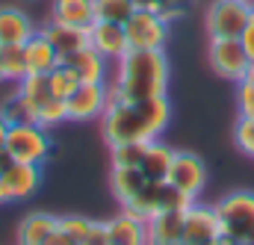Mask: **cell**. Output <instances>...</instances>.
Masks as SVG:
<instances>
[{
  "label": "cell",
  "instance_id": "obj_1",
  "mask_svg": "<svg viewBox=\"0 0 254 245\" xmlns=\"http://www.w3.org/2000/svg\"><path fill=\"white\" fill-rule=\"evenodd\" d=\"M172 122V104L169 98H151V101H113L107 113L101 116V133L107 145H125V142H154Z\"/></svg>",
  "mask_w": 254,
  "mask_h": 245
},
{
  "label": "cell",
  "instance_id": "obj_2",
  "mask_svg": "<svg viewBox=\"0 0 254 245\" xmlns=\"http://www.w3.org/2000/svg\"><path fill=\"white\" fill-rule=\"evenodd\" d=\"M169 92V60L163 51H127L116 62V77L110 83L113 101H151Z\"/></svg>",
  "mask_w": 254,
  "mask_h": 245
},
{
  "label": "cell",
  "instance_id": "obj_3",
  "mask_svg": "<svg viewBox=\"0 0 254 245\" xmlns=\"http://www.w3.org/2000/svg\"><path fill=\"white\" fill-rule=\"evenodd\" d=\"M222 245H254V192H231L216 204Z\"/></svg>",
  "mask_w": 254,
  "mask_h": 245
},
{
  "label": "cell",
  "instance_id": "obj_4",
  "mask_svg": "<svg viewBox=\"0 0 254 245\" xmlns=\"http://www.w3.org/2000/svg\"><path fill=\"white\" fill-rule=\"evenodd\" d=\"M6 151L12 154L15 163H27V166H45L54 154V142H51V130L39 127V124H15L9 127L6 136Z\"/></svg>",
  "mask_w": 254,
  "mask_h": 245
},
{
  "label": "cell",
  "instance_id": "obj_5",
  "mask_svg": "<svg viewBox=\"0 0 254 245\" xmlns=\"http://www.w3.org/2000/svg\"><path fill=\"white\" fill-rule=\"evenodd\" d=\"M252 0H213L204 15V27L210 39H240L249 18H252Z\"/></svg>",
  "mask_w": 254,
  "mask_h": 245
},
{
  "label": "cell",
  "instance_id": "obj_6",
  "mask_svg": "<svg viewBox=\"0 0 254 245\" xmlns=\"http://www.w3.org/2000/svg\"><path fill=\"white\" fill-rule=\"evenodd\" d=\"M207 60H210V68H213L222 80L240 83V80L249 77L252 54L246 51L243 39H210Z\"/></svg>",
  "mask_w": 254,
  "mask_h": 245
},
{
  "label": "cell",
  "instance_id": "obj_7",
  "mask_svg": "<svg viewBox=\"0 0 254 245\" xmlns=\"http://www.w3.org/2000/svg\"><path fill=\"white\" fill-rule=\"evenodd\" d=\"M125 33L133 51H163V45L169 39V21L151 9L136 6V12L127 18Z\"/></svg>",
  "mask_w": 254,
  "mask_h": 245
},
{
  "label": "cell",
  "instance_id": "obj_8",
  "mask_svg": "<svg viewBox=\"0 0 254 245\" xmlns=\"http://www.w3.org/2000/svg\"><path fill=\"white\" fill-rule=\"evenodd\" d=\"M110 104H113L110 83H80L77 92L65 101L68 122H95L107 113Z\"/></svg>",
  "mask_w": 254,
  "mask_h": 245
},
{
  "label": "cell",
  "instance_id": "obj_9",
  "mask_svg": "<svg viewBox=\"0 0 254 245\" xmlns=\"http://www.w3.org/2000/svg\"><path fill=\"white\" fill-rule=\"evenodd\" d=\"M181 245H222V228H219L216 207L201 204V201L192 204L184 219Z\"/></svg>",
  "mask_w": 254,
  "mask_h": 245
},
{
  "label": "cell",
  "instance_id": "obj_10",
  "mask_svg": "<svg viewBox=\"0 0 254 245\" xmlns=\"http://www.w3.org/2000/svg\"><path fill=\"white\" fill-rule=\"evenodd\" d=\"M169 184L178 186L184 195L190 198H201L204 186H207V166L198 154L190 151H175V160H172V169H169Z\"/></svg>",
  "mask_w": 254,
  "mask_h": 245
},
{
  "label": "cell",
  "instance_id": "obj_11",
  "mask_svg": "<svg viewBox=\"0 0 254 245\" xmlns=\"http://www.w3.org/2000/svg\"><path fill=\"white\" fill-rule=\"evenodd\" d=\"M89 48H95L104 60L119 62L130 51L125 24H113V21H95L89 27Z\"/></svg>",
  "mask_w": 254,
  "mask_h": 245
},
{
  "label": "cell",
  "instance_id": "obj_12",
  "mask_svg": "<svg viewBox=\"0 0 254 245\" xmlns=\"http://www.w3.org/2000/svg\"><path fill=\"white\" fill-rule=\"evenodd\" d=\"M36 33H39V27L21 6H0V48L24 45Z\"/></svg>",
  "mask_w": 254,
  "mask_h": 245
},
{
  "label": "cell",
  "instance_id": "obj_13",
  "mask_svg": "<svg viewBox=\"0 0 254 245\" xmlns=\"http://www.w3.org/2000/svg\"><path fill=\"white\" fill-rule=\"evenodd\" d=\"M184 219L187 210H172L160 213L145 222V245H181L184 237Z\"/></svg>",
  "mask_w": 254,
  "mask_h": 245
},
{
  "label": "cell",
  "instance_id": "obj_14",
  "mask_svg": "<svg viewBox=\"0 0 254 245\" xmlns=\"http://www.w3.org/2000/svg\"><path fill=\"white\" fill-rule=\"evenodd\" d=\"M0 181L6 186L9 204L12 201H24L30 195H36V189L42 186V166H27V163H12L9 172L0 175Z\"/></svg>",
  "mask_w": 254,
  "mask_h": 245
},
{
  "label": "cell",
  "instance_id": "obj_15",
  "mask_svg": "<svg viewBox=\"0 0 254 245\" xmlns=\"http://www.w3.org/2000/svg\"><path fill=\"white\" fill-rule=\"evenodd\" d=\"M39 30H42V36L54 45V51L60 54V60L77 54V51H83V48L89 45V30L68 27V24H60V21H54V18H51L45 27H39Z\"/></svg>",
  "mask_w": 254,
  "mask_h": 245
},
{
  "label": "cell",
  "instance_id": "obj_16",
  "mask_svg": "<svg viewBox=\"0 0 254 245\" xmlns=\"http://www.w3.org/2000/svg\"><path fill=\"white\" fill-rule=\"evenodd\" d=\"M65 65L77 71L80 83H110V60H104L95 48H83L71 57H65Z\"/></svg>",
  "mask_w": 254,
  "mask_h": 245
},
{
  "label": "cell",
  "instance_id": "obj_17",
  "mask_svg": "<svg viewBox=\"0 0 254 245\" xmlns=\"http://www.w3.org/2000/svg\"><path fill=\"white\" fill-rule=\"evenodd\" d=\"M57 231H60V216L30 213L18 225V245H48Z\"/></svg>",
  "mask_w": 254,
  "mask_h": 245
},
{
  "label": "cell",
  "instance_id": "obj_18",
  "mask_svg": "<svg viewBox=\"0 0 254 245\" xmlns=\"http://www.w3.org/2000/svg\"><path fill=\"white\" fill-rule=\"evenodd\" d=\"M51 18L68 27L89 30L95 24V0H51Z\"/></svg>",
  "mask_w": 254,
  "mask_h": 245
},
{
  "label": "cell",
  "instance_id": "obj_19",
  "mask_svg": "<svg viewBox=\"0 0 254 245\" xmlns=\"http://www.w3.org/2000/svg\"><path fill=\"white\" fill-rule=\"evenodd\" d=\"M24 60H27V74H51L63 62L54 45L42 36V30L30 42H24Z\"/></svg>",
  "mask_w": 254,
  "mask_h": 245
},
{
  "label": "cell",
  "instance_id": "obj_20",
  "mask_svg": "<svg viewBox=\"0 0 254 245\" xmlns=\"http://www.w3.org/2000/svg\"><path fill=\"white\" fill-rule=\"evenodd\" d=\"M104 225H107V245H145V222L125 210Z\"/></svg>",
  "mask_w": 254,
  "mask_h": 245
},
{
  "label": "cell",
  "instance_id": "obj_21",
  "mask_svg": "<svg viewBox=\"0 0 254 245\" xmlns=\"http://www.w3.org/2000/svg\"><path fill=\"white\" fill-rule=\"evenodd\" d=\"M172 160H175V151H172L169 145H163L160 139H154V142H148L139 169H142V175H145L148 181H169Z\"/></svg>",
  "mask_w": 254,
  "mask_h": 245
},
{
  "label": "cell",
  "instance_id": "obj_22",
  "mask_svg": "<svg viewBox=\"0 0 254 245\" xmlns=\"http://www.w3.org/2000/svg\"><path fill=\"white\" fill-rule=\"evenodd\" d=\"M145 184H148V178L142 175V169H113V175H110V186H113L116 198L122 201V207L127 201H133L145 189Z\"/></svg>",
  "mask_w": 254,
  "mask_h": 245
},
{
  "label": "cell",
  "instance_id": "obj_23",
  "mask_svg": "<svg viewBox=\"0 0 254 245\" xmlns=\"http://www.w3.org/2000/svg\"><path fill=\"white\" fill-rule=\"evenodd\" d=\"M18 92H21V98L30 104V110H33V113H36L45 101H51V98H54L48 74H27V77L18 83Z\"/></svg>",
  "mask_w": 254,
  "mask_h": 245
},
{
  "label": "cell",
  "instance_id": "obj_24",
  "mask_svg": "<svg viewBox=\"0 0 254 245\" xmlns=\"http://www.w3.org/2000/svg\"><path fill=\"white\" fill-rule=\"evenodd\" d=\"M133 12H136V0H95V21L127 24Z\"/></svg>",
  "mask_w": 254,
  "mask_h": 245
},
{
  "label": "cell",
  "instance_id": "obj_25",
  "mask_svg": "<svg viewBox=\"0 0 254 245\" xmlns=\"http://www.w3.org/2000/svg\"><path fill=\"white\" fill-rule=\"evenodd\" d=\"M48 80H51V92H54V98H60V101H68V98L77 92V86H80L77 71L68 68L65 62H60V65L48 74Z\"/></svg>",
  "mask_w": 254,
  "mask_h": 245
},
{
  "label": "cell",
  "instance_id": "obj_26",
  "mask_svg": "<svg viewBox=\"0 0 254 245\" xmlns=\"http://www.w3.org/2000/svg\"><path fill=\"white\" fill-rule=\"evenodd\" d=\"M0 119L9 124V127L33 122V110H30V104L21 98V92H18V89H15L9 98H3V104H0Z\"/></svg>",
  "mask_w": 254,
  "mask_h": 245
},
{
  "label": "cell",
  "instance_id": "obj_27",
  "mask_svg": "<svg viewBox=\"0 0 254 245\" xmlns=\"http://www.w3.org/2000/svg\"><path fill=\"white\" fill-rule=\"evenodd\" d=\"M148 142H125V145H113L110 157H113V169H139L142 157H145Z\"/></svg>",
  "mask_w": 254,
  "mask_h": 245
},
{
  "label": "cell",
  "instance_id": "obj_28",
  "mask_svg": "<svg viewBox=\"0 0 254 245\" xmlns=\"http://www.w3.org/2000/svg\"><path fill=\"white\" fill-rule=\"evenodd\" d=\"M0 57H3V74H6V83H21V80L27 77L24 45H9V48H0Z\"/></svg>",
  "mask_w": 254,
  "mask_h": 245
},
{
  "label": "cell",
  "instance_id": "obj_29",
  "mask_svg": "<svg viewBox=\"0 0 254 245\" xmlns=\"http://www.w3.org/2000/svg\"><path fill=\"white\" fill-rule=\"evenodd\" d=\"M68 122V110H65V101L60 98H51V101H45L36 113H33V124H39V127H45V130H54V127H60V124Z\"/></svg>",
  "mask_w": 254,
  "mask_h": 245
},
{
  "label": "cell",
  "instance_id": "obj_30",
  "mask_svg": "<svg viewBox=\"0 0 254 245\" xmlns=\"http://www.w3.org/2000/svg\"><path fill=\"white\" fill-rule=\"evenodd\" d=\"M187 3H190V0H136V6L157 12V15H160V18H166L169 24H172V21H178V18L184 15Z\"/></svg>",
  "mask_w": 254,
  "mask_h": 245
},
{
  "label": "cell",
  "instance_id": "obj_31",
  "mask_svg": "<svg viewBox=\"0 0 254 245\" xmlns=\"http://www.w3.org/2000/svg\"><path fill=\"white\" fill-rule=\"evenodd\" d=\"M234 142H237V148H240L246 157L254 160V119H243V116H240V122L234 127Z\"/></svg>",
  "mask_w": 254,
  "mask_h": 245
},
{
  "label": "cell",
  "instance_id": "obj_32",
  "mask_svg": "<svg viewBox=\"0 0 254 245\" xmlns=\"http://www.w3.org/2000/svg\"><path fill=\"white\" fill-rule=\"evenodd\" d=\"M237 107L243 119H254V80H240L237 83Z\"/></svg>",
  "mask_w": 254,
  "mask_h": 245
},
{
  "label": "cell",
  "instance_id": "obj_33",
  "mask_svg": "<svg viewBox=\"0 0 254 245\" xmlns=\"http://www.w3.org/2000/svg\"><path fill=\"white\" fill-rule=\"evenodd\" d=\"M243 45H246V51L254 57V9H252V18H249V24H246V30H243Z\"/></svg>",
  "mask_w": 254,
  "mask_h": 245
},
{
  "label": "cell",
  "instance_id": "obj_34",
  "mask_svg": "<svg viewBox=\"0 0 254 245\" xmlns=\"http://www.w3.org/2000/svg\"><path fill=\"white\" fill-rule=\"evenodd\" d=\"M48 245H77V243H74V240H71V237L65 234L63 228H60V231H57V234L51 237V243H48Z\"/></svg>",
  "mask_w": 254,
  "mask_h": 245
},
{
  "label": "cell",
  "instance_id": "obj_35",
  "mask_svg": "<svg viewBox=\"0 0 254 245\" xmlns=\"http://www.w3.org/2000/svg\"><path fill=\"white\" fill-rule=\"evenodd\" d=\"M12 163H15V160H12V154H9L6 148H0V175H3V172H9V166H12Z\"/></svg>",
  "mask_w": 254,
  "mask_h": 245
},
{
  "label": "cell",
  "instance_id": "obj_36",
  "mask_svg": "<svg viewBox=\"0 0 254 245\" xmlns=\"http://www.w3.org/2000/svg\"><path fill=\"white\" fill-rule=\"evenodd\" d=\"M6 136H9V124L0 119V148H6Z\"/></svg>",
  "mask_w": 254,
  "mask_h": 245
},
{
  "label": "cell",
  "instance_id": "obj_37",
  "mask_svg": "<svg viewBox=\"0 0 254 245\" xmlns=\"http://www.w3.org/2000/svg\"><path fill=\"white\" fill-rule=\"evenodd\" d=\"M0 204H9V195H6V186L0 181Z\"/></svg>",
  "mask_w": 254,
  "mask_h": 245
},
{
  "label": "cell",
  "instance_id": "obj_38",
  "mask_svg": "<svg viewBox=\"0 0 254 245\" xmlns=\"http://www.w3.org/2000/svg\"><path fill=\"white\" fill-rule=\"evenodd\" d=\"M0 83H6V74H3V57H0Z\"/></svg>",
  "mask_w": 254,
  "mask_h": 245
},
{
  "label": "cell",
  "instance_id": "obj_39",
  "mask_svg": "<svg viewBox=\"0 0 254 245\" xmlns=\"http://www.w3.org/2000/svg\"><path fill=\"white\" fill-rule=\"evenodd\" d=\"M249 80H254V57H252V65H249Z\"/></svg>",
  "mask_w": 254,
  "mask_h": 245
},
{
  "label": "cell",
  "instance_id": "obj_40",
  "mask_svg": "<svg viewBox=\"0 0 254 245\" xmlns=\"http://www.w3.org/2000/svg\"><path fill=\"white\" fill-rule=\"evenodd\" d=\"M252 3H254V0H252Z\"/></svg>",
  "mask_w": 254,
  "mask_h": 245
}]
</instances>
